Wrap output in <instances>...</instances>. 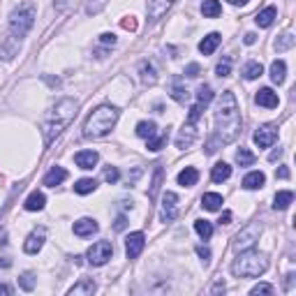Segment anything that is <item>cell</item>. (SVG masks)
<instances>
[{
  "mask_svg": "<svg viewBox=\"0 0 296 296\" xmlns=\"http://www.w3.org/2000/svg\"><path fill=\"white\" fill-rule=\"evenodd\" d=\"M241 134V111L238 102L231 91H225L218 102L216 111V141L218 144H231Z\"/></svg>",
  "mask_w": 296,
  "mask_h": 296,
  "instance_id": "6da1fadb",
  "label": "cell"
},
{
  "mask_svg": "<svg viewBox=\"0 0 296 296\" xmlns=\"http://www.w3.org/2000/svg\"><path fill=\"white\" fill-rule=\"evenodd\" d=\"M79 114V102L72 97H63L61 102H56V106L44 116L42 121V134H44V144H53L56 137H61L67 127L72 125V121Z\"/></svg>",
  "mask_w": 296,
  "mask_h": 296,
  "instance_id": "7a4b0ae2",
  "label": "cell"
},
{
  "mask_svg": "<svg viewBox=\"0 0 296 296\" xmlns=\"http://www.w3.org/2000/svg\"><path fill=\"white\" fill-rule=\"evenodd\" d=\"M118 123V109L111 104H102L93 111L84 123V137L86 139H100L106 137Z\"/></svg>",
  "mask_w": 296,
  "mask_h": 296,
  "instance_id": "3957f363",
  "label": "cell"
},
{
  "mask_svg": "<svg viewBox=\"0 0 296 296\" xmlns=\"http://www.w3.org/2000/svg\"><path fill=\"white\" fill-rule=\"evenodd\" d=\"M268 268V259L266 255L261 252H255V250H241V255L234 259L231 264V273L236 278H259L261 273Z\"/></svg>",
  "mask_w": 296,
  "mask_h": 296,
  "instance_id": "277c9868",
  "label": "cell"
},
{
  "mask_svg": "<svg viewBox=\"0 0 296 296\" xmlns=\"http://www.w3.org/2000/svg\"><path fill=\"white\" fill-rule=\"evenodd\" d=\"M35 23V5L33 3H21L10 14V33L14 37H23Z\"/></svg>",
  "mask_w": 296,
  "mask_h": 296,
  "instance_id": "5b68a950",
  "label": "cell"
},
{
  "mask_svg": "<svg viewBox=\"0 0 296 296\" xmlns=\"http://www.w3.org/2000/svg\"><path fill=\"white\" fill-rule=\"evenodd\" d=\"M86 257H88V264L91 266H102L114 257V246H111L109 241H97L88 248Z\"/></svg>",
  "mask_w": 296,
  "mask_h": 296,
  "instance_id": "8992f818",
  "label": "cell"
},
{
  "mask_svg": "<svg viewBox=\"0 0 296 296\" xmlns=\"http://www.w3.org/2000/svg\"><path fill=\"white\" fill-rule=\"evenodd\" d=\"M259 234H261V227L259 225H248L246 229H241L238 234H236V238H234V250L241 252V250H248V248H252L257 241H259Z\"/></svg>",
  "mask_w": 296,
  "mask_h": 296,
  "instance_id": "52a82bcc",
  "label": "cell"
},
{
  "mask_svg": "<svg viewBox=\"0 0 296 296\" xmlns=\"http://www.w3.org/2000/svg\"><path fill=\"white\" fill-rule=\"evenodd\" d=\"M144 246H146V236L141 234V231H132V234L125 238V255H127V259H137V257L141 255V250H144Z\"/></svg>",
  "mask_w": 296,
  "mask_h": 296,
  "instance_id": "ba28073f",
  "label": "cell"
},
{
  "mask_svg": "<svg viewBox=\"0 0 296 296\" xmlns=\"http://www.w3.org/2000/svg\"><path fill=\"white\" fill-rule=\"evenodd\" d=\"M176 0H148L146 3V12H148V19L151 21H160L167 12L174 7Z\"/></svg>",
  "mask_w": 296,
  "mask_h": 296,
  "instance_id": "9c48e42d",
  "label": "cell"
},
{
  "mask_svg": "<svg viewBox=\"0 0 296 296\" xmlns=\"http://www.w3.org/2000/svg\"><path fill=\"white\" fill-rule=\"evenodd\" d=\"M278 139V127L276 125H261L259 130L255 132V144L259 146V148H268V146H273Z\"/></svg>",
  "mask_w": 296,
  "mask_h": 296,
  "instance_id": "30bf717a",
  "label": "cell"
},
{
  "mask_svg": "<svg viewBox=\"0 0 296 296\" xmlns=\"http://www.w3.org/2000/svg\"><path fill=\"white\" fill-rule=\"evenodd\" d=\"M178 195L176 192H165L162 195V220L165 222H171L176 218V213H178Z\"/></svg>",
  "mask_w": 296,
  "mask_h": 296,
  "instance_id": "8fae6325",
  "label": "cell"
},
{
  "mask_svg": "<svg viewBox=\"0 0 296 296\" xmlns=\"http://www.w3.org/2000/svg\"><path fill=\"white\" fill-rule=\"evenodd\" d=\"M42 246H44V229H35L28 238H25L23 252H28V255H37V252L42 250Z\"/></svg>",
  "mask_w": 296,
  "mask_h": 296,
  "instance_id": "7c38bea8",
  "label": "cell"
},
{
  "mask_svg": "<svg viewBox=\"0 0 296 296\" xmlns=\"http://www.w3.org/2000/svg\"><path fill=\"white\" fill-rule=\"evenodd\" d=\"M255 102L259 106H264V109H276V106L280 104V100H278V93H273L271 88H261V91H257Z\"/></svg>",
  "mask_w": 296,
  "mask_h": 296,
  "instance_id": "4fadbf2b",
  "label": "cell"
},
{
  "mask_svg": "<svg viewBox=\"0 0 296 296\" xmlns=\"http://www.w3.org/2000/svg\"><path fill=\"white\" fill-rule=\"evenodd\" d=\"M195 139H197V130H195V123H187L185 127L181 130V134L176 137V148H190L192 144H195Z\"/></svg>",
  "mask_w": 296,
  "mask_h": 296,
  "instance_id": "5bb4252c",
  "label": "cell"
},
{
  "mask_svg": "<svg viewBox=\"0 0 296 296\" xmlns=\"http://www.w3.org/2000/svg\"><path fill=\"white\" fill-rule=\"evenodd\" d=\"M97 160H100V155L95 151H79L74 155V162L79 169H93L97 165Z\"/></svg>",
  "mask_w": 296,
  "mask_h": 296,
  "instance_id": "9a60e30c",
  "label": "cell"
},
{
  "mask_svg": "<svg viewBox=\"0 0 296 296\" xmlns=\"http://www.w3.org/2000/svg\"><path fill=\"white\" fill-rule=\"evenodd\" d=\"M97 229H100V225L95 220H91V218H81L79 222H74L76 236H93V234H97Z\"/></svg>",
  "mask_w": 296,
  "mask_h": 296,
  "instance_id": "2e32d148",
  "label": "cell"
},
{
  "mask_svg": "<svg viewBox=\"0 0 296 296\" xmlns=\"http://www.w3.org/2000/svg\"><path fill=\"white\" fill-rule=\"evenodd\" d=\"M65 178H67V171L63 169V167H51V171L44 176V185L46 187H56V185H61Z\"/></svg>",
  "mask_w": 296,
  "mask_h": 296,
  "instance_id": "e0dca14e",
  "label": "cell"
},
{
  "mask_svg": "<svg viewBox=\"0 0 296 296\" xmlns=\"http://www.w3.org/2000/svg\"><path fill=\"white\" fill-rule=\"evenodd\" d=\"M220 42H222V37L218 35V33H211V35H206L204 40L199 42V51L204 56H211L213 51L218 49V46H220Z\"/></svg>",
  "mask_w": 296,
  "mask_h": 296,
  "instance_id": "ac0fdd59",
  "label": "cell"
},
{
  "mask_svg": "<svg viewBox=\"0 0 296 296\" xmlns=\"http://www.w3.org/2000/svg\"><path fill=\"white\" fill-rule=\"evenodd\" d=\"M197 181H199V171H197L195 167H185V169L178 174V185H183V187L197 185Z\"/></svg>",
  "mask_w": 296,
  "mask_h": 296,
  "instance_id": "d6986e66",
  "label": "cell"
},
{
  "mask_svg": "<svg viewBox=\"0 0 296 296\" xmlns=\"http://www.w3.org/2000/svg\"><path fill=\"white\" fill-rule=\"evenodd\" d=\"M266 183V176L261 174V171H250V174L243 178V187L246 190H257V187H261Z\"/></svg>",
  "mask_w": 296,
  "mask_h": 296,
  "instance_id": "ffe728a7",
  "label": "cell"
},
{
  "mask_svg": "<svg viewBox=\"0 0 296 296\" xmlns=\"http://www.w3.org/2000/svg\"><path fill=\"white\" fill-rule=\"evenodd\" d=\"M201 14H204L206 19H218V16L222 14V5L218 0H204V3H201Z\"/></svg>",
  "mask_w": 296,
  "mask_h": 296,
  "instance_id": "44dd1931",
  "label": "cell"
},
{
  "mask_svg": "<svg viewBox=\"0 0 296 296\" xmlns=\"http://www.w3.org/2000/svg\"><path fill=\"white\" fill-rule=\"evenodd\" d=\"M291 201H294V192H291V190H280L276 195V199H273V208H276V211H285V208H289Z\"/></svg>",
  "mask_w": 296,
  "mask_h": 296,
  "instance_id": "7402d4cb",
  "label": "cell"
},
{
  "mask_svg": "<svg viewBox=\"0 0 296 296\" xmlns=\"http://www.w3.org/2000/svg\"><path fill=\"white\" fill-rule=\"evenodd\" d=\"M201 206H204L206 211H220L222 197L218 195V192H206V195L201 197Z\"/></svg>",
  "mask_w": 296,
  "mask_h": 296,
  "instance_id": "603a6c76",
  "label": "cell"
},
{
  "mask_svg": "<svg viewBox=\"0 0 296 296\" xmlns=\"http://www.w3.org/2000/svg\"><path fill=\"white\" fill-rule=\"evenodd\" d=\"M229 176H231V167L227 165V162H218V165L213 167V171H211L213 183H222V181H227Z\"/></svg>",
  "mask_w": 296,
  "mask_h": 296,
  "instance_id": "cb8c5ba5",
  "label": "cell"
},
{
  "mask_svg": "<svg viewBox=\"0 0 296 296\" xmlns=\"http://www.w3.org/2000/svg\"><path fill=\"white\" fill-rule=\"evenodd\" d=\"M44 204H46V197L42 195V192H33L28 199H25V211H42L44 208Z\"/></svg>",
  "mask_w": 296,
  "mask_h": 296,
  "instance_id": "d4e9b609",
  "label": "cell"
},
{
  "mask_svg": "<svg viewBox=\"0 0 296 296\" xmlns=\"http://www.w3.org/2000/svg\"><path fill=\"white\" fill-rule=\"evenodd\" d=\"M139 74H141V81H144L146 86H153L157 81V74H155V67L151 65V63H141L139 65Z\"/></svg>",
  "mask_w": 296,
  "mask_h": 296,
  "instance_id": "484cf974",
  "label": "cell"
},
{
  "mask_svg": "<svg viewBox=\"0 0 296 296\" xmlns=\"http://www.w3.org/2000/svg\"><path fill=\"white\" fill-rule=\"evenodd\" d=\"M285 74H287L285 61H273V63H271V81H273V84L280 86L282 81H285Z\"/></svg>",
  "mask_w": 296,
  "mask_h": 296,
  "instance_id": "4316f807",
  "label": "cell"
},
{
  "mask_svg": "<svg viewBox=\"0 0 296 296\" xmlns=\"http://www.w3.org/2000/svg\"><path fill=\"white\" fill-rule=\"evenodd\" d=\"M276 7H266V10H261L259 14H257V25H259V28H268V25L273 23V19H276Z\"/></svg>",
  "mask_w": 296,
  "mask_h": 296,
  "instance_id": "83f0119b",
  "label": "cell"
},
{
  "mask_svg": "<svg viewBox=\"0 0 296 296\" xmlns=\"http://www.w3.org/2000/svg\"><path fill=\"white\" fill-rule=\"evenodd\" d=\"M95 187H97L95 178H81V181L74 183V192H76V195H91V192H95Z\"/></svg>",
  "mask_w": 296,
  "mask_h": 296,
  "instance_id": "f1b7e54d",
  "label": "cell"
},
{
  "mask_svg": "<svg viewBox=\"0 0 296 296\" xmlns=\"http://www.w3.org/2000/svg\"><path fill=\"white\" fill-rule=\"evenodd\" d=\"M95 291V282L93 280H81V282H76L74 287L70 289V294L72 296H86V294H93Z\"/></svg>",
  "mask_w": 296,
  "mask_h": 296,
  "instance_id": "f546056e",
  "label": "cell"
},
{
  "mask_svg": "<svg viewBox=\"0 0 296 296\" xmlns=\"http://www.w3.org/2000/svg\"><path fill=\"white\" fill-rule=\"evenodd\" d=\"M157 132V125L153 121H141L139 125H137V134L141 137V139H151V137H155Z\"/></svg>",
  "mask_w": 296,
  "mask_h": 296,
  "instance_id": "4dcf8cb0",
  "label": "cell"
},
{
  "mask_svg": "<svg viewBox=\"0 0 296 296\" xmlns=\"http://www.w3.org/2000/svg\"><path fill=\"white\" fill-rule=\"evenodd\" d=\"M195 231L204 238V241H208V238L213 236V225L208 220H197L195 222Z\"/></svg>",
  "mask_w": 296,
  "mask_h": 296,
  "instance_id": "1f68e13d",
  "label": "cell"
},
{
  "mask_svg": "<svg viewBox=\"0 0 296 296\" xmlns=\"http://www.w3.org/2000/svg\"><path fill=\"white\" fill-rule=\"evenodd\" d=\"M162 176H165V171H162V167H155V174H153V183H151V190H148V199H155L157 190H160L162 185Z\"/></svg>",
  "mask_w": 296,
  "mask_h": 296,
  "instance_id": "d6a6232c",
  "label": "cell"
},
{
  "mask_svg": "<svg viewBox=\"0 0 296 296\" xmlns=\"http://www.w3.org/2000/svg\"><path fill=\"white\" fill-rule=\"evenodd\" d=\"M261 74H264V67H261V63H248L246 70H243V76H246L248 81L259 79Z\"/></svg>",
  "mask_w": 296,
  "mask_h": 296,
  "instance_id": "836d02e7",
  "label": "cell"
},
{
  "mask_svg": "<svg viewBox=\"0 0 296 296\" xmlns=\"http://www.w3.org/2000/svg\"><path fill=\"white\" fill-rule=\"evenodd\" d=\"M255 153H250L248 148H241V151H236V165H241V167H250L255 165Z\"/></svg>",
  "mask_w": 296,
  "mask_h": 296,
  "instance_id": "e575fe53",
  "label": "cell"
},
{
  "mask_svg": "<svg viewBox=\"0 0 296 296\" xmlns=\"http://www.w3.org/2000/svg\"><path fill=\"white\" fill-rule=\"evenodd\" d=\"M213 100V88L211 86H199V91H197V104L206 106V104H211Z\"/></svg>",
  "mask_w": 296,
  "mask_h": 296,
  "instance_id": "d590c367",
  "label": "cell"
},
{
  "mask_svg": "<svg viewBox=\"0 0 296 296\" xmlns=\"http://www.w3.org/2000/svg\"><path fill=\"white\" fill-rule=\"evenodd\" d=\"M106 3H109V0H88V5H86V14H88V16L100 14V12L106 7Z\"/></svg>",
  "mask_w": 296,
  "mask_h": 296,
  "instance_id": "8d00e7d4",
  "label": "cell"
},
{
  "mask_svg": "<svg viewBox=\"0 0 296 296\" xmlns=\"http://www.w3.org/2000/svg\"><path fill=\"white\" fill-rule=\"evenodd\" d=\"M291 46H294V35H291V33H285V35L278 37V42H276L278 51H287V49H291Z\"/></svg>",
  "mask_w": 296,
  "mask_h": 296,
  "instance_id": "74e56055",
  "label": "cell"
},
{
  "mask_svg": "<svg viewBox=\"0 0 296 296\" xmlns=\"http://www.w3.org/2000/svg\"><path fill=\"white\" fill-rule=\"evenodd\" d=\"M165 144H167V132H162L160 137H151L148 139V151H160Z\"/></svg>",
  "mask_w": 296,
  "mask_h": 296,
  "instance_id": "f35d334b",
  "label": "cell"
},
{
  "mask_svg": "<svg viewBox=\"0 0 296 296\" xmlns=\"http://www.w3.org/2000/svg\"><path fill=\"white\" fill-rule=\"evenodd\" d=\"M19 287L25 291H33L35 289V278H33V273H23V276L19 278Z\"/></svg>",
  "mask_w": 296,
  "mask_h": 296,
  "instance_id": "ab89813d",
  "label": "cell"
},
{
  "mask_svg": "<svg viewBox=\"0 0 296 296\" xmlns=\"http://www.w3.org/2000/svg\"><path fill=\"white\" fill-rule=\"evenodd\" d=\"M216 74H218V76H229V74H231V61H229V58H225L222 63H218Z\"/></svg>",
  "mask_w": 296,
  "mask_h": 296,
  "instance_id": "60d3db41",
  "label": "cell"
},
{
  "mask_svg": "<svg viewBox=\"0 0 296 296\" xmlns=\"http://www.w3.org/2000/svg\"><path fill=\"white\" fill-rule=\"evenodd\" d=\"M76 5V0H53L56 12H70Z\"/></svg>",
  "mask_w": 296,
  "mask_h": 296,
  "instance_id": "b9f144b4",
  "label": "cell"
},
{
  "mask_svg": "<svg viewBox=\"0 0 296 296\" xmlns=\"http://www.w3.org/2000/svg\"><path fill=\"white\" fill-rule=\"evenodd\" d=\"M252 296H259V294H273V285H266V282H259L250 289Z\"/></svg>",
  "mask_w": 296,
  "mask_h": 296,
  "instance_id": "7bdbcfd3",
  "label": "cell"
},
{
  "mask_svg": "<svg viewBox=\"0 0 296 296\" xmlns=\"http://www.w3.org/2000/svg\"><path fill=\"white\" fill-rule=\"evenodd\" d=\"M118 178H121V171L116 169V167H106V169H104V181L106 183H118Z\"/></svg>",
  "mask_w": 296,
  "mask_h": 296,
  "instance_id": "ee69618b",
  "label": "cell"
},
{
  "mask_svg": "<svg viewBox=\"0 0 296 296\" xmlns=\"http://www.w3.org/2000/svg\"><path fill=\"white\" fill-rule=\"evenodd\" d=\"M201 109H204L201 104H195V106H192L190 114H187V121H190V123H197V121H199V118H201Z\"/></svg>",
  "mask_w": 296,
  "mask_h": 296,
  "instance_id": "f6af8a7d",
  "label": "cell"
},
{
  "mask_svg": "<svg viewBox=\"0 0 296 296\" xmlns=\"http://www.w3.org/2000/svg\"><path fill=\"white\" fill-rule=\"evenodd\" d=\"M171 97H174L176 102H185V100H187V93L183 91V88H178V86H176L174 93H171Z\"/></svg>",
  "mask_w": 296,
  "mask_h": 296,
  "instance_id": "bcb514c9",
  "label": "cell"
},
{
  "mask_svg": "<svg viewBox=\"0 0 296 296\" xmlns=\"http://www.w3.org/2000/svg\"><path fill=\"white\" fill-rule=\"evenodd\" d=\"M197 255L204 259V264H208V259H211V250H208V248H204V246H197Z\"/></svg>",
  "mask_w": 296,
  "mask_h": 296,
  "instance_id": "7dc6e473",
  "label": "cell"
},
{
  "mask_svg": "<svg viewBox=\"0 0 296 296\" xmlns=\"http://www.w3.org/2000/svg\"><path fill=\"white\" fill-rule=\"evenodd\" d=\"M121 25H123V28H125V31H137V21L132 19V16L123 19V21H121Z\"/></svg>",
  "mask_w": 296,
  "mask_h": 296,
  "instance_id": "c3c4849f",
  "label": "cell"
},
{
  "mask_svg": "<svg viewBox=\"0 0 296 296\" xmlns=\"http://www.w3.org/2000/svg\"><path fill=\"white\" fill-rule=\"evenodd\" d=\"M100 42H102V44H111V46H114L116 44V35H114V33H104V35H100Z\"/></svg>",
  "mask_w": 296,
  "mask_h": 296,
  "instance_id": "681fc988",
  "label": "cell"
},
{
  "mask_svg": "<svg viewBox=\"0 0 296 296\" xmlns=\"http://www.w3.org/2000/svg\"><path fill=\"white\" fill-rule=\"evenodd\" d=\"M276 178H282V181H287V178H289V169H287V167H280V169L276 171Z\"/></svg>",
  "mask_w": 296,
  "mask_h": 296,
  "instance_id": "f907efd6",
  "label": "cell"
},
{
  "mask_svg": "<svg viewBox=\"0 0 296 296\" xmlns=\"http://www.w3.org/2000/svg\"><path fill=\"white\" fill-rule=\"evenodd\" d=\"M197 72H199V65H197V63H192V65H187L185 74L187 76H197Z\"/></svg>",
  "mask_w": 296,
  "mask_h": 296,
  "instance_id": "816d5d0a",
  "label": "cell"
},
{
  "mask_svg": "<svg viewBox=\"0 0 296 296\" xmlns=\"http://www.w3.org/2000/svg\"><path fill=\"white\" fill-rule=\"evenodd\" d=\"M229 222H231V211H225L220 216V225H229Z\"/></svg>",
  "mask_w": 296,
  "mask_h": 296,
  "instance_id": "f5cc1de1",
  "label": "cell"
},
{
  "mask_svg": "<svg viewBox=\"0 0 296 296\" xmlns=\"http://www.w3.org/2000/svg\"><path fill=\"white\" fill-rule=\"evenodd\" d=\"M280 155H282V148H276V151H273L271 155H268V160H271V162H276V160H278V157H280Z\"/></svg>",
  "mask_w": 296,
  "mask_h": 296,
  "instance_id": "db71d44e",
  "label": "cell"
},
{
  "mask_svg": "<svg viewBox=\"0 0 296 296\" xmlns=\"http://www.w3.org/2000/svg\"><path fill=\"white\" fill-rule=\"evenodd\" d=\"M125 216H121V218H118V220H116V229H118V231H121L123 229V227H125Z\"/></svg>",
  "mask_w": 296,
  "mask_h": 296,
  "instance_id": "11a10c76",
  "label": "cell"
},
{
  "mask_svg": "<svg viewBox=\"0 0 296 296\" xmlns=\"http://www.w3.org/2000/svg\"><path fill=\"white\" fill-rule=\"evenodd\" d=\"M255 42H257V35H255V33H248V35H246V44H255Z\"/></svg>",
  "mask_w": 296,
  "mask_h": 296,
  "instance_id": "9f6ffc18",
  "label": "cell"
},
{
  "mask_svg": "<svg viewBox=\"0 0 296 296\" xmlns=\"http://www.w3.org/2000/svg\"><path fill=\"white\" fill-rule=\"evenodd\" d=\"M0 294H5V296H10L12 294V289L7 285H0Z\"/></svg>",
  "mask_w": 296,
  "mask_h": 296,
  "instance_id": "6f0895ef",
  "label": "cell"
},
{
  "mask_svg": "<svg viewBox=\"0 0 296 296\" xmlns=\"http://www.w3.org/2000/svg\"><path fill=\"white\" fill-rule=\"evenodd\" d=\"M10 266H12L10 259H3V261H0V268H10Z\"/></svg>",
  "mask_w": 296,
  "mask_h": 296,
  "instance_id": "680465c9",
  "label": "cell"
},
{
  "mask_svg": "<svg viewBox=\"0 0 296 296\" xmlns=\"http://www.w3.org/2000/svg\"><path fill=\"white\" fill-rule=\"evenodd\" d=\"M229 3H231V5H246L248 0H229Z\"/></svg>",
  "mask_w": 296,
  "mask_h": 296,
  "instance_id": "91938a15",
  "label": "cell"
}]
</instances>
